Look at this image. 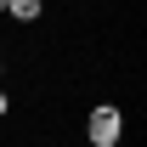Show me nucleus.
Returning <instances> with one entry per match:
<instances>
[{"label": "nucleus", "instance_id": "2", "mask_svg": "<svg viewBox=\"0 0 147 147\" xmlns=\"http://www.w3.org/2000/svg\"><path fill=\"white\" fill-rule=\"evenodd\" d=\"M6 17H23V23H34V17H40V0H6Z\"/></svg>", "mask_w": 147, "mask_h": 147}, {"label": "nucleus", "instance_id": "3", "mask_svg": "<svg viewBox=\"0 0 147 147\" xmlns=\"http://www.w3.org/2000/svg\"><path fill=\"white\" fill-rule=\"evenodd\" d=\"M0 113H6V91H0Z\"/></svg>", "mask_w": 147, "mask_h": 147}, {"label": "nucleus", "instance_id": "4", "mask_svg": "<svg viewBox=\"0 0 147 147\" xmlns=\"http://www.w3.org/2000/svg\"><path fill=\"white\" fill-rule=\"evenodd\" d=\"M108 147H119V142H108Z\"/></svg>", "mask_w": 147, "mask_h": 147}, {"label": "nucleus", "instance_id": "1", "mask_svg": "<svg viewBox=\"0 0 147 147\" xmlns=\"http://www.w3.org/2000/svg\"><path fill=\"white\" fill-rule=\"evenodd\" d=\"M85 130H91V142H96V147L119 142V108H96L91 119H85Z\"/></svg>", "mask_w": 147, "mask_h": 147}]
</instances>
